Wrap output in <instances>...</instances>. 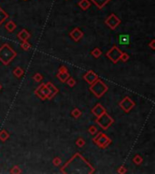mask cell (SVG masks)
Segmentation results:
<instances>
[{
  "mask_svg": "<svg viewBox=\"0 0 155 174\" xmlns=\"http://www.w3.org/2000/svg\"><path fill=\"white\" fill-rule=\"evenodd\" d=\"M120 59H122L124 62H126V61L129 59V55H128L127 54H125V53H123L122 55H121V58H120Z\"/></svg>",
  "mask_w": 155,
  "mask_h": 174,
  "instance_id": "4dcf8cb0",
  "label": "cell"
},
{
  "mask_svg": "<svg viewBox=\"0 0 155 174\" xmlns=\"http://www.w3.org/2000/svg\"><path fill=\"white\" fill-rule=\"evenodd\" d=\"M120 107L124 111V112H126V113H129L134 107V105H135V103L130 99V97H128V96H126V97H124V99H123V101L120 103Z\"/></svg>",
  "mask_w": 155,
  "mask_h": 174,
  "instance_id": "ba28073f",
  "label": "cell"
},
{
  "mask_svg": "<svg viewBox=\"0 0 155 174\" xmlns=\"http://www.w3.org/2000/svg\"><path fill=\"white\" fill-rule=\"evenodd\" d=\"M90 1L93 2L99 9H103L104 6H105L110 2V0H90Z\"/></svg>",
  "mask_w": 155,
  "mask_h": 174,
  "instance_id": "2e32d148",
  "label": "cell"
},
{
  "mask_svg": "<svg viewBox=\"0 0 155 174\" xmlns=\"http://www.w3.org/2000/svg\"><path fill=\"white\" fill-rule=\"evenodd\" d=\"M35 94L42 100H45L49 95V89L45 84H41V85L38 86L37 89L35 91Z\"/></svg>",
  "mask_w": 155,
  "mask_h": 174,
  "instance_id": "8992f818",
  "label": "cell"
},
{
  "mask_svg": "<svg viewBox=\"0 0 155 174\" xmlns=\"http://www.w3.org/2000/svg\"><path fill=\"white\" fill-rule=\"evenodd\" d=\"M11 173H21V170L19 169V167L15 166L11 170Z\"/></svg>",
  "mask_w": 155,
  "mask_h": 174,
  "instance_id": "1f68e13d",
  "label": "cell"
},
{
  "mask_svg": "<svg viewBox=\"0 0 155 174\" xmlns=\"http://www.w3.org/2000/svg\"><path fill=\"white\" fill-rule=\"evenodd\" d=\"M123 52L117 47V46H114L108 53H107V57L114 64H116L120 58H121V55H122Z\"/></svg>",
  "mask_w": 155,
  "mask_h": 174,
  "instance_id": "5b68a950",
  "label": "cell"
},
{
  "mask_svg": "<svg viewBox=\"0 0 155 174\" xmlns=\"http://www.w3.org/2000/svg\"><path fill=\"white\" fill-rule=\"evenodd\" d=\"M60 163H61V159H60V158L56 157V158H54V159L53 160V164H54V165H55V166H59Z\"/></svg>",
  "mask_w": 155,
  "mask_h": 174,
  "instance_id": "f546056e",
  "label": "cell"
},
{
  "mask_svg": "<svg viewBox=\"0 0 155 174\" xmlns=\"http://www.w3.org/2000/svg\"><path fill=\"white\" fill-rule=\"evenodd\" d=\"M121 23V20L114 15V14H112L110 15L106 20H105V24L112 29V30H114Z\"/></svg>",
  "mask_w": 155,
  "mask_h": 174,
  "instance_id": "52a82bcc",
  "label": "cell"
},
{
  "mask_svg": "<svg viewBox=\"0 0 155 174\" xmlns=\"http://www.w3.org/2000/svg\"><path fill=\"white\" fill-rule=\"evenodd\" d=\"M1 88H2V86H1V84H0V89H1Z\"/></svg>",
  "mask_w": 155,
  "mask_h": 174,
  "instance_id": "d590c367",
  "label": "cell"
},
{
  "mask_svg": "<svg viewBox=\"0 0 155 174\" xmlns=\"http://www.w3.org/2000/svg\"><path fill=\"white\" fill-rule=\"evenodd\" d=\"M46 86H47L48 89H49V95H48L47 99H52V98L58 93V89H57L52 83H50V82L46 84Z\"/></svg>",
  "mask_w": 155,
  "mask_h": 174,
  "instance_id": "8fae6325",
  "label": "cell"
},
{
  "mask_svg": "<svg viewBox=\"0 0 155 174\" xmlns=\"http://www.w3.org/2000/svg\"><path fill=\"white\" fill-rule=\"evenodd\" d=\"M64 71H68V70H67V68L65 66H61L59 68V72H64Z\"/></svg>",
  "mask_w": 155,
  "mask_h": 174,
  "instance_id": "836d02e7",
  "label": "cell"
},
{
  "mask_svg": "<svg viewBox=\"0 0 155 174\" xmlns=\"http://www.w3.org/2000/svg\"><path fill=\"white\" fill-rule=\"evenodd\" d=\"M33 79H34L35 82H40V81H42V80H43V76L41 75V74H39V73H36V74L34 75Z\"/></svg>",
  "mask_w": 155,
  "mask_h": 174,
  "instance_id": "484cf974",
  "label": "cell"
},
{
  "mask_svg": "<svg viewBox=\"0 0 155 174\" xmlns=\"http://www.w3.org/2000/svg\"><path fill=\"white\" fill-rule=\"evenodd\" d=\"M133 161H134V163H136L137 165H139V164H141V163H143V158H142L140 155H135L134 158L133 159Z\"/></svg>",
  "mask_w": 155,
  "mask_h": 174,
  "instance_id": "603a6c76",
  "label": "cell"
},
{
  "mask_svg": "<svg viewBox=\"0 0 155 174\" xmlns=\"http://www.w3.org/2000/svg\"><path fill=\"white\" fill-rule=\"evenodd\" d=\"M90 90L94 93V94L97 98H101L108 90V86L102 81L97 79L94 84H91Z\"/></svg>",
  "mask_w": 155,
  "mask_h": 174,
  "instance_id": "7a4b0ae2",
  "label": "cell"
},
{
  "mask_svg": "<svg viewBox=\"0 0 155 174\" xmlns=\"http://www.w3.org/2000/svg\"><path fill=\"white\" fill-rule=\"evenodd\" d=\"M92 54H93L95 58H98V57L101 56V54H102V51H101L99 48H94V49L93 50V52H92Z\"/></svg>",
  "mask_w": 155,
  "mask_h": 174,
  "instance_id": "7402d4cb",
  "label": "cell"
},
{
  "mask_svg": "<svg viewBox=\"0 0 155 174\" xmlns=\"http://www.w3.org/2000/svg\"><path fill=\"white\" fill-rule=\"evenodd\" d=\"M95 122L104 129V130H106V129H108L113 123H114V119L109 115V114H107L106 113V112L105 113H104L103 114H101L100 116H98L97 117V119L95 120Z\"/></svg>",
  "mask_w": 155,
  "mask_h": 174,
  "instance_id": "3957f363",
  "label": "cell"
},
{
  "mask_svg": "<svg viewBox=\"0 0 155 174\" xmlns=\"http://www.w3.org/2000/svg\"><path fill=\"white\" fill-rule=\"evenodd\" d=\"M70 77V74L68 73V71H64V72H59L57 74V78L59 80H61V82L64 83L67 81V79Z\"/></svg>",
  "mask_w": 155,
  "mask_h": 174,
  "instance_id": "9a60e30c",
  "label": "cell"
},
{
  "mask_svg": "<svg viewBox=\"0 0 155 174\" xmlns=\"http://www.w3.org/2000/svg\"><path fill=\"white\" fill-rule=\"evenodd\" d=\"M15 27H16V25H15V24L13 21H9V22L6 23V25H5V29H6L8 32H13Z\"/></svg>",
  "mask_w": 155,
  "mask_h": 174,
  "instance_id": "ac0fdd59",
  "label": "cell"
},
{
  "mask_svg": "<svg viewBox=\"0 0 155 174\" xmlns=\"http://www.w3.org/2000/svg\"><path fill=\"white\" fill-rule=\"evenodd\" d=\"M84 80L89 84H94L97 79H98V76L97 74L94 72V71H89L88 73H86L84 76Z\"/></svg>",
  "mask_w": 155,
  "mask_h": 174,
  "instance_id": "9c48e42d",
  "label": "cell"
},
{
  "mask_svg": "<svg viewBox=\"0 0 155 174\" xmlns=\"http://www.w3.org/2000/svg\"><path fill=\"white\" fill-rule=\"evenodd\" d=\"M9 137V133L5 131V130H3L0 132V140L3 141V142H5Z\"/></svg>",
  "mask_w": 155,
  "mask_h": 174,
  "instance_id": "ffe728a7",
  "label": "cell"
},
{
  "mask_svg": "<svg viewBox=\"0 0 155 174\" xmlns=\"http://www.w3.org/2000/svg\"><path fill=\"white\" fill-rule=\"evenodd\" d=\"M15 56L16 53L7 44H5L0 47V62L5 65H7Z\"/></svg>",
  "mask_w": 155,
  "mask_h": 174,
  "instance_id": "6da1fadb",
  "label": "cell"
},
{
  "mask_svg": "<svg viewBox=\"0 0 155 174\" xmlns=\"http://www.w3.org/2000/svg\"><path fill=\"white\" fill-rule=\"evenodd\" d=\"M66 83H67V84H68L70 87L74 86V85H75V84H76L75 80H74V79H73V78H68V79H67V81H66Z\"/></svg>",
  "mask_w": 155,
  "mask_h": 174,
  "instance_id": "4316f807",
  "label": "cell"
},
{
  "mask_svg": "<svg viewBox=\"0 0 155 174\" xmlns=\"http://www.w3.org/2000/svg\"><path fill=\"white\" fill-rule=\"evenodd\" d=\"M118 42H119V44H122V45H127V44H129V43H130V35H129V34H120L119 37H118Z\"/></svg>",
  "mask_w": 155,
  "mask_h": 174,
  "instance_id": "7c38bea8",
  "label": "cell"
},
{
  "mask_svg": "<svg viewBox=\"0 0 155 174\" xmlns=\"http://www.w3.org/2000/svg\"><path fill=\"white\" fill-rule=\"evenodd\" d=\"M92 112H93V113H94L96 117H98V116H100L101 114H103L104 113H105V109H104L100 103H98V104H96V105L93 108Z\"/></svg>",
  "mask_w": 155,
  "mask_h": 174,
  "instance_id": "4fadbf2b",
  "label": "cell"
},
{
  "mask_svg": "<svg viewBox=\"0 0 155 174\" xmlns=\"http://www.w3.org/2000/svg\"><path fill=\"white\" fill-rule=\"evenodd\" d=\"M154 43H155V41H154V40H153V41H152V42L150 43V44H149V45L151 46V48H152V49H155Z\"/></svg>",
  "mask_w": 155,
  "mask_h": 174,
  "instance_id": "e575fe53",
  "label": "cell"
},
{
  "mask_svg": "<svg viewBox=\"0 0 155 174\" xmlns=\"http://www.w3.org/2000/svg\"><path fill=\"white\" fill-rule=\"evenodd\" d=\"M14 75L15 76V77H17V78H19V77H21L22 75H23V74H24V71H23V69L21 68V67H16L15 70H14Z\"/></svg>",
  "mask_w": 155,
  "mask_h": 174,
  "instance_id": "d6986e66",
  "label": "cell"
},
{
  "mask_svg": "<svg viewBox=\"0 0 155 174\" xmlns=\"http://www.w3.org/2000/svg\"><path fill=\"white\" fill-rule=\"evenodd\" d=\"M88 131H89V133H90L91 134H95V133H97V132H98L95 126H91V127L88 129Z\"/></svg>",
  "mask_w": 155,
  "mask_h": 174,
  "instance_id": "f1b7e54d",
  "label": "cell"
},
{
  "mask_svg": "<svg viewBox=\"0 0 155 174\" xmlns=\"http://www.w3.org/2000/svg\"><path fill=\"white\" fill-rule=\"evenodd\" d=\"M84 144H85V142H84V140H83L82 138H79L77 141H76V145L78 146V147H83V146H84Z\"/></svg>",
  "mask_w": 155,
  "mask_h": 174,
  "instance_id": "83f0119b",
  "label": "cell"
},
{
  "mask_svg": "<svg viewBox=\"0 0 155 174\" xmlns=\"http://www.w3.org/2000/svg\"><path fill=\"white\" fill-rule=\"evenodd\" d=\"M78 5L83 9V10H87L91 6V1L90 0H80L78 3Z\"/></svg>",
  "mask_w": 155,
  "mask_h": 174,
  "instance_id": "e0dca14e",
  "label": "cell"
},
{
  "mask_svg": "<svg viewBox=\"0 0 155 174\" xmlns=\"http://www.w3.org/2000/svg\"><path fill=\"white\" fill-rule=\"evenodd\" d=\"M81 114H82L81 111H80L79 109H77V108L74 109V110H73V112H72V115H73L74 118H78Z\"/></svg>",
  "mask_w": 155,
  "mask_h": 174,
  "instance_id": "cb8c5ba5",
  "label": "cell"
},
{
  "mask_svg": "<svg viewBox=\"0 0 155 174\" xmlns=\"http://www.w3.org/2000/svg\"><path fill=\"white\" fill-rule=\"evenodd\" d=\"M70 36L73 38V40H74L75 42L79 41L83 36H84V33L78 28V27H75L71 33H70Z\"/></svg>",
  "mask_w": 155,
  "mask_h": 174,
  "instance_id": "30bf717a",
  "label": "cell"
},
{
  "mask_svg": "<svg viewBox=\"0 0 155 174\" xmlns=\"http://www.w3.org/2000/svg\"><path fill=\"white\" fill-rule=\"evenodd\" d=\"M7 17H8V15L0 7V25H1L3 22H5V20Z\"/></svg>",
  "mask_w": 155,
  "mask_h": 174,
  "instance_id": "44dd1931",
  "label": "cell"
},
{
  "mask_svg": "<svg viewBox=\"0 0 155 174\" xmlns=\"http://www.w3.org/2000/svg\"><path fill=\"white\" fill-rule=\"evenodd\" d=\"M17 37L20 40H22L23 42L24 41H27L29 39V37H30V34H29V32L26 29H22V31L17 34Z\"/></svg>",
  "mask_w": 155,
  "mask_h": 174,
  "instance_id": "5bb4252c",
  "label": "cell"
},
{
  "mask_svg": "<svg viewBox=\"0 0 155 174\" xmlns=\"http://www.w3.org/2000/svg\"><path fill=\"white\" fill-rule=\"evenodd\" d=\"M126 172H127V170H126V168H124V166H122V167L119 168V170H118V172L121 174L126 173Z\"/></svg>",
  "mask_w": 155,
  "mask_h": 174,
  "instance_id": "d6a6232c",
  "label": "cell"
},
{
  "mask_svg": "<svg viewBox=\"0 0 155 174\" xmlns=\"http://www.w3.org/2000/svg\"><path fill=\"white\" fill-rule=\"evenodd\" d=\"M94 143L97 144L100 148H106L111 143V140L104 133H99L97 136L94 138Z\"/></svg>",
  "mask_w": 155,
  "mask_h": 174,
  "instance_id": "277c9868",
  "label": "cell"
},
{
  "mask_svg": "<svg viewBox=\"0 0 155 174\" xmlns=\"http://www.w3.org/2000/svg\"><path fill=\"white\" fill-rule=\"evenodd\" d=\"M21 47H22L24 50L27 51V50H29V49L31 48V44H30L29 43H27V41H24L23 44H21Z\"/></svg>",
  "mask_w": 155,
  "mask_h": 174,
  "instance_id": "d4e9b609",
  "label": "cell"
}]
</instances>
